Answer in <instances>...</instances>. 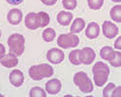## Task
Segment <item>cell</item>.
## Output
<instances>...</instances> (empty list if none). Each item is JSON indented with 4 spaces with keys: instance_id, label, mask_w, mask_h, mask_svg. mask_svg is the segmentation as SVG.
I'll use <instances>...</instances> for the list:
<instances>
[{
    "instance_id": "cell-18",
    "label": "cell",
    "mask_w": 121,
    "mask_h": 97,
    "mask_svg": "<svg viewBox=\"0 0 121 97\" xmlns=\"http://www.w3.org/2000/svg\"><path fill=\"white\" fill-rule=\"evenodd\" d=\"M109 16L113 22L117 23L121 22V5L113 6L109 12Z\"/></svg>"
},
{
    "instance_id": "cell-25",
    "label": "cell",
    "mask_w": 121,
    "mask_h": 97,
    "mask_svg": "<svg viewBox=\"0 0 121 97\" xmlns=\"http://www.w3.org/2000/svg\"><path fill=\"white\" fill-rule=\"evenodd\" d=\"M115 84L113 83H109L103 90V96L104 97H110L112 96V93L113 91V89L115 88Z\"/></svg>"
},
{
    "instance_id": "cell-7",
    "label": "cell",
    "mask_w": 121,
    "mask_h": 97,
    "mask_svg": "<svg viewBox=\"0 0 121 97\" xmlns=\"http://www.w3.org/2000/svg\"><path fill=\"white\" fill-rule=\"evenodd\" d=\"M96 58V53L93 48L85 47L82 50H79V60L82 63L85 65L91 64Z\"/></svg>"
},
{
    "instance_id": "cell-5",
    "label": "cell",
    "mask_w": 121,
    "mask_h": 97,
    "mask_svg": "<svg viewBox=\"0 0 121 97\" xmlns=\"http://www.w3.org/2000/svg\"><path fill=\"white\" fill-rule=\"evenodd\" d=\"M74 83L82 93H90L93 91V84L85 72H78L74 76Z\"/></svg>"
},
{
    "instance_id": "cell-16",
    "label": "cell",
    "mask_w": 121,
    "mask_h": 97,
    "mask_svg": "<svg viewBox=\"0 0 121 97\" xmlns=\"http://www.w3.org/2000/svg\"><path fill=\"white\" fill-rule=\"evenodd\" d=\"M84 27H85V22L82 18H77L73 22L71 28H70V31H71V33L77 34V33L82 32Z\"/></svg>"
},
{
    "instance_id": "cell-32",
    "label": "cell",
    "mask_w": 121,
    "mask_h": 97,
    "mask_svg": "<svg viewBox=\"0 0 121 97\" xmlns=\"http://www.w3.org/2000/svg\"><path fill=\"white\" fill-rule=\"evenodd\" d=\"M0 37H1V31H0Z\"/></svg>"
},
{
    "instance_id": "cell-30",
    "label": "cell",
    "mask_w": 121,
    "mask_h": 97,
    "mask_svg": "<svg viewBox=\"0 0 121 97\" xmlns=\"http://www.w3.org/2000/svg\"><path fill=\"white\" fill-rule=\"evenodd\" d=\"M6 54V50H5V47L0 43V58L3 57Z\"/></svg>"
},
{
    "instance_id": "cell-2",
    "label": "cell",
    "mask_w": 121,
    "mask_h": 97,
    "mask_svg": "<svg viewBox=\"0 0 121 97\" xmlns=\"http://www.w3.org/2000/svg\"><path fill=\"white\" fill-rule=\"evenodd\" d=\"M92 73H93V79L95 84L100 87L103 86L108 82L109 75V68L106 63L98 61L92 67Z\"/></svg>"
},
{
    "instance_id": "cell-11",
    "label": "cell",
    "mask_w": 121,
    "mask_h": 97,
    "mask_svg": "<svg viewBox=\"0 0 121 97\" xmlns=\"http://www.w3.org/2000/svg\"><path fill=\"white\" fill-rule=\"evenodd\" d=\"M62 84L58 79H52L46 83V91L48 94L55 95L61 90Z\"/></svg>"
},
{
    "instance_id": "cell-23",
    "label": "cell",
    "mask_w": 121,
    "mask_h": 97,
    "mask_svg": "<svg viewBox=\"0 0 121 97\" xmlns=\"http://www.w3.org/2000/svg\"><path fill=\"white\" fill-rule=\"evenodd\" d=\"M88 6L91 10H100L104 5V0H87Z\"/></svg>"
},
{
    "instance_id": "cell-19",
    "label": "cell",
    "mask_w": 121,
    "mask_h": 97,
    "mask_svg": "<svg viewBox=\"0 0 121 97\" xmlns=\"http://www.w3.org/2000/svg\"><path fill=\"white\" fill-rule=\"evenodd\" d=\"M56 36V33L54 31V29L52 28H46L42 33V37L44 39L45 42H52L54 40V38Z\"/></svg>"
},
{
    "instance_id": "cell-13",
    "label": "cell",
    "mask_w": 121,
    "mask_h": 97,
    "mask_svg": "<svg viewBox=\"0 0 121 97\" xmlns=\"http://www.w3.org/2000/svg\"><path fill=\"white\" fill-rule=\"evenodd\" d=\"M0 64L6 68H13L16 67L18 64L17 56L9 53L8 54H5L3 57L0 58Z\"/></svg>"
},
{
    "instance_id": "cell-12",
    "label": "cell",
    "mask_w": 121,
    "mask_h": 97,
    "mask_svg": "<svg viewBox=\"0 0 121 97\" xmlns=\"http://www.w3.org/2000/svg\"><path fill=\"white\" fill-rule=\"evenodd\" d=\"M22 18H23L22 12L19 9H12L7 14L8 22L13 25H17L18 23H21V22L22 21Z\"/></svg>"
},
{
    "instance_id": "cell-4",
    "label": "cell",
    "mask_w": 121,
    "mask_h": 97,
    "mask_svg": "<svg viewBox=\"0 0 121 97\" xmlns=\"http://www.w3.org/2000/svg\"><path fill=\"white\" fill-rule=\"evenodd\" d=\"M8 46H9V51L11 53L19 56L22 55L24 52V45H25V39L23 35L15 33L12 34L8 38Z\"/></svg>"
},
{
    "instance_id": "cell-22",
    "label": "cell",
    "mask_w": 121,
    "mask_h": 97,
    "mask_svg": "<svg viewBox=\"0 0 121 97\" xmlns=\"http://www.w3.org/2000/svg\"><path fill=\"white\" fill-rule=\"evenodd\" d=\"M108 62L110 63V65H112L113 67L119 68L121 66V53H120V51L114 52V54H113L112 58Z\"/></svg>"
},
{
    "instance_id": "cell-21",
    "label": "cell",
    "mask_w": 121,
    "mask_h": 97,
    "mask_svg": "<svg viewBox=\"0 0 121 97\" xmlns=\"http://www.w3.org/2000/svg\"><path fill=\"white\" fill-rule=\"evenodd\" d=\"M69 60L74 65H79L82 64L79 60V50H74L69 53Z\"/></svg>"
},
{
    "instance_id": "cell-28",
    "label": "cell",
    "mask_w": 121,
    "mask_h": 97,
    "mask_svg": "<svg viewBox=\"0 0 121 97\" xmlns=\"http://www.w3.org/2000/svg\"><path fill=\"white\" fill-rule=\"evenodd\" d=\"M6 1L11 5H19L23 2V0H6Z\"/></svg>"
},
{
    "instance_id": "cell-1",
    "label": "cell",
    "mask_w": 121,
    "mask_h": 97,
    "mask_svg": "<svg viewBox=\"0 0 121 97\" xmlns=\"http://www.w3.org/2000/svg\"><path fill=\"white\" fill-rule=\"evenodd\" d=\"M49 21H50V18L48 14L46 12H39V13L31 12L26 15L24 23L28 29L35 30V29L39 27L47 26L49 23Z\"/></svg>"
},
{
    "instance_id": "cell-8",
    "label": "cell",
    "mask_w": 121,
    "mask_h": 97,
    "mask_svg": "<svg viewBox=\"0 0 121 97\" xmlns=\"http://www.w3.org/2000/svg\"><path fill=\"white\" fill-rule=\"evenodd\" d=\"M64 58H65V54L63 51H61L60 48H50L47 53V59L49 62H52V64L61 63L64 60Z\"/></svg>"
},
{
    "instance_id": "cell-14",
    "label": "cell",
    "mask_w": 121,
    "mask_h": 97,
    "mask_svg": "<svg viewBox=\"0 0 121 97\" xmlns=\"http://www.w3.org/2000/svg\"><path fill=\"white\" fill-rule=\"evenodd\" d=\"M100 34V26L96 22H90L85 29V36L89 39H95Z\"/></svg>"
},
{
    "instance_id": "cell-24",
    "label": "cell",
    "mask_w": 121,
    "mask_h": 97,
    "mask_svg": "<svg viewBox=\"0 0 121 97\" xmlns=\"http://www.w3.org/2000/svg\"><path fill=\"white\" fill-rule=\"evenodd\" d=\"M62 5L67 10H74L78 5L77 0H62Z\"/></svg>"
},
{
    "instance_id": "cell-10",
    "label": "cell",
    "mask_w": 121,
    "mask_h": 97,
    "mask_svg": "<svg viewBox=\"0 0 121 97\" xmlns=\"http://www.w3.org/2000/svg\"><path fill=\"white\" fill-rule=\"evenodd\" d=\"M9 80H10V83H11L14 86L19 87V86L22 85V84L24 82V75L21 70L16 69L10 73Z\"/></svg>"
},
{
    "instance_id": "cell-29",
    "label": "cell",
    "mask_w": 121,
    "mask_h": 97,
    "mask_svg": "<svg viewBox=\"0 0 121 97\" xmlns=\"http://www.w3.org/2000/svg\"><path fill=\"white\" fill-rule=\"evenodd\" d=\"M121 37H118L117 39H116V41H115V43H114V48H116V50H118V51H120L121 50Z\"/></svg>"
},
{
    "instance_id": "cell-27",
    "label": "cell",
    "mask_w": 121,
    "mask_h": 97,
    "mask_svg": "<svg viewBox=\"0 0 121 97\" xmlns=\"http://www.w3.org/2000/svg\"><path fill=\"white\" fill-rule=\"evenodd\" d=\"M120 90H121V88H120V86H115V88L113 89V91H112V97H117V96H120Z\"/></svg>"
},
{
    "instance_id": "cell-9",
    "label": "cell",
    "mask_w": 121,
    "mask_h": 97,
    "mask_svg": "<svg viewBox=\"0 0 121 97\" xmlns=\"http://www.w3.org/2000/svg\"><path fill=\"white\" fill-rule=\"evenodd\" d=\"M102 29H103L104 36L108 39H113L114 37L117 36V34L119 32L116 24H114L113 22H109V21L104 22V23L102 25Z\"/></svg>"
},
{
    "instance_id": "cell-15",
    "label": "cell",
    "mask_w": 121,
    "mask_h": 97,
    "mask_svg": "<svg viewBox=\"0 0 121 97\" xmlns=\"http://www.w3.org/2000/svg\"><path fill=\"white\" fill-rule=\"evenodd\" d=\"M56 19H57L59 24H61L63 26H67L72 22L73 14L70 13V12H66V11H61V12L58 13Z\"/></svg>"
},
{
    "instance_id": "cell-26",
    "label": "cell",
    "mask_w": 121,
    "mask_h": 97,
    "mask_svg": "<svg viewBox=\"0 0 121 97\" xmlns=\"http://www.w3.org/2000/svg\"><path fill=\"white\" fill-rule=\"evenodd\" d=\"M41 1H42V3H44L47 6H52V5L56 4L57 0H41Z\"/></svg>"
},
{
    "instance_id": "cell-31",
    "label": "cell",
    "mask_w": 121,
    "mask_h": 97,
    "mask_svg": "<svg viewBox=\"0 0 121 97\" xmlns=\"http://www.w3.org/2000/svg\"><path fill=\"white\" fill-rule=\"evenodd\" d=\"M112 1H113V2H116V3H120V2H121V0H112Z\"/></svg>"
},
{
    "instance_id": "cell-20",
    "label": "cell",
    "mask_w": 121,
    "mask_h": 97,
    "mask_svg": "<svg viewBox=\"0 0 121 97\" xmlns=\"http://www.w3.org/2000/svg\"><path fill=\"white\" fill-rule=\"evenodd\" d=\"M29 96L30 97H46L47 93L43 88H41V87L35 86V87H32V88L30 89Z\"/></svg>"
},
{
    "instance_id": "cell-6",
    "label": "cell",
    "mask_w": 121,
    "mask_h": 97,
    "mask_svg": "<svg viewBox=\"0 0 121 97\" xmlns=\"http://www.w3.org/2000/svg\"><path fill=\"white\" fill-rule=\"evenodd\" d=\"M79 44V38L74 33H66L59 35L57 39V45L62 48H75Z\"/></svg>"
},
{
    "instance_id": "cell-3",
    "label": "cell",
    "mask_w": 121,
    "mask_h": 97,
    "mask_svg": "<svg viewBox=\"0 0 121 97\" xmlns=\"http://www.w3.org/2000/svg\"><path fill=\"white\" fill-rule=\"evenodd\" d=\"M28 74L33 81H41L44 78H50L53 75V68L47 63L33 65L29 68Z\"/></svg>"
},
{
    "instance_id": "cell-17",
    "label": "cell",
    "mask_w": 121,
    "mask_h": 97,
    "mask_svg": "<svg viewBox=\"0 0 121 97\" xmlns=\"http://www.w3.org/2000/svg\"><path fill=\"white\" fill-rule=\"evenodd\" d=\"M114 50L112 48V47H108V46H106L104 48H101L100 51V56L103 58L104 60H107V61H109L110 59L112 58L113 54H114Z\"/></svg>"
}]
</instances>
